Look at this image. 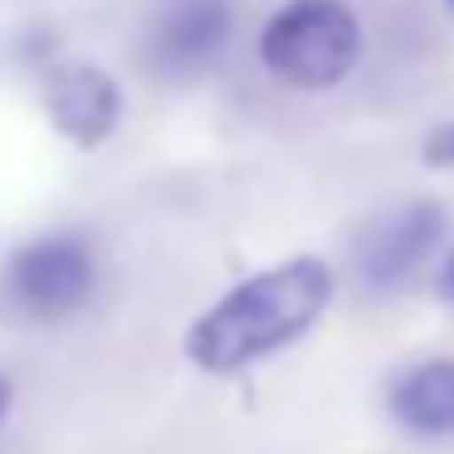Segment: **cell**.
I'll return each mask as SVG.
<instances>
[{"label": "cell", "instance_id": "6da1fadb", "mask_svg": "<svg viewBox=\"0 0 454 454\" xmlns=\"http://www.w3.org/2000/svg\"><path fill=\"white\" fill-rule=\"evenodd\" d=\"M333 303V269L317 254H298L235 284L186 333V356L210 376H235L284 352Z\"/></svg>", "mask_w": 454, "mask_h": 454}, {"label": "cell", "instance_id": "7a4b0ae2", "mask_svg": "<svg viewBox=\"0 0 454 454\" xmlns=\"http://www.w3.org/2000/svg\"><path fill=\"white\" fill-rule=\"evenodd\" d=\"M259 59L288 89H333L362 59V25L342 0H288L259 30Z\"/></svg>", "mask_w": 454, "mask_h": 454}, {"label": "cell", "instance_id": "3957f363", "mask_svg": "<svg viewBox=\"0 0 454 454\" xmlns=\"http://www.w3.org/2000/svg\"><path fill=\"white\" fill-rule=\"evenodd\" d=\"M98 288V254L83 235L54 230L20 245L0 274V294L30 323H64Z\"/></svg>", "mask_w": 454, "mask_h": 454}, {"label": "cell", "instance_id": "277c9868", "mask_svg": "<svg viewBox=\"0 0 454 454\" xmlns=\"http://www.w3.org/2000/svg\"><path fill=\"white\" fill-rule=\"evenodd\" d=\"M235 35L230 0H167L147 25V64L157 79L186 83L215 69Z\"/></svg>", "mask_w": 454, "mask_h": 454}, {"label": "cell", "instance_id": "5b68a950", "mask_svg": "<svg viewBox=\"0 0 454 454\" xmlns=\"http://www.w3.org/2000/svg\"><path fill=\"white\" fill-rule=\"evenodd\" d=\"M440 239H444V210L434 200H411V206L381 215L362 235V245H356V274H362L366 288L391 294V288L411 284L430 264Z\"/></svg>", "mask_w": 454, "mask_h": 454}, {"label": "cell", "instance_id": "8992f818", "mask_svg": "<svg viewBox=\"0 0 454 454\" xmlns=\"http://www.w3.org/2000/svg\"><path fill=\"white\" fill-rule=\"evenodd\" d=\"M44 113L74 147H98V142L113 137V128L122 118V93L113 83V74H103L98 64H64V69L50 74Z\"/></svg>", "mask_w": 454, "mask_h": 454}, {"label": "cell", "instance_id": "52a82bcc", "mask_svg": "<svg viewBox=\"0 0 454 454\" xmlns=\"http://www.w3.org/2000/svg\"><path fill=\"white\" fill-rule=\"evenodd\" d=\"M391 415L411 434H454V356H434L395 376L391 386Z\"/></svg>", "mask_w": 454, "mask_h": 454}, {"label": "cell", "instance_id": "ba28073f", "mask_svg": "<svg viewBox=\"0 0 454 454\" xmlns=\"http://www.w3.org/2000/svg\"><path fill=\"white\" fill-rule=\"evenodd\" d=\"M425 157H430V161H444V167H454V122L434 132V142L425 147Z\"/></svg>", "mask_w": 454, "mask_h": 454}, {"label": "cell", "instance_id": "9c48e42d", "mask_svg": "<svg viewBox=\"0 0 454 454\" xmlns=\"http://www.w3.org/2000/svg\"><path fill=\"white\" fill-rule=\"evenodd\" d=\"M11 405H15V381L5 372H0V425H5V415H11Z\"/></svg>", "mask_w": 454, "mask_h": 454}, {"label": "cell", "instance_id": "30bf717a", "mask_svg": "<svg viewBox=\"0 0 454 454\" xmlns=\"http://www.w3.org/2000/svg\"><path fill=\"white\" fill-rule=\"evenodd\" d=\"M450 288H454V259H450Z\"/></svg>", "mask_w": 454, "mask_h": 454}, {"label": "cell", "instance_id": "8fae6325", "mask_svg": "<svg viewBox=\"0 0 454 454\" xmlns=\"http://www.w3.org/2000/svg\"><path fill=\"white\" fill-rule=\"evenodd\" d=\"M450 15H454V0H450Z\"/></svg>", "mask_w": 454, "mask_h": 454}]
</instances>
